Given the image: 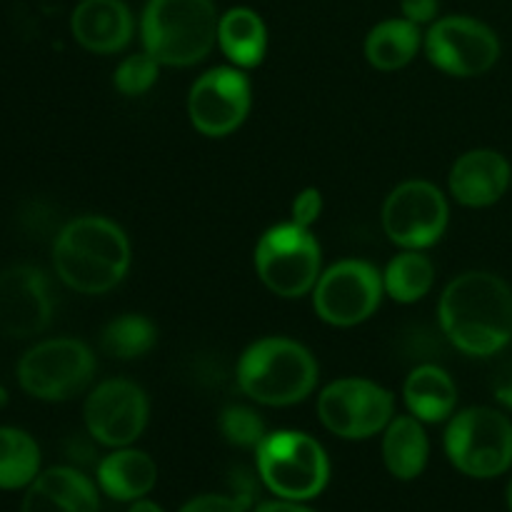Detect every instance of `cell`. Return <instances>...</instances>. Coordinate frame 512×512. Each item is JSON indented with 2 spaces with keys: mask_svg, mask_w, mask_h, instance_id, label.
<instances>
[{
  "mask_svg": "<svg viewBox=\"0 0 512 512\" xmlns=\"http://www.w3.org/2000/svg\"><path fill=\"white\" fill-rule=\"evenodd\" d=\"M430 443L415 415H395L383 430L385 468L398 480H415L428 465Z\"/></svg>",
  "mask_w": 512,
  "mask_h": 512,
  "instance_id": "cell-21",
  "label": "cell"
},
{
  "mask_svg": "<svg viewBox=\"0 0 512 512\" xmlns=\"http://www.w3.org/2000/svg\"><path fill=\"white\" fill-rule=\"evenodd\" d=\"M318 415L325 430L343 440H368L395 418V398L368 378H340L323 388Z\"/></svg>",
  "mask_w": 512,
  "mask_h": 512,
  "instance_id": "cell-9",
  "label": "cell"
},
{
  "mask_svg": "<svg viewBox=\"0 0 512 512\" xmlns=\"http://www.w3.org/2000/svg\"><path fill=\"white\" fill-rule=\"evenodd\" d=\"M440 330L470 358H490L512 343V288L488 270H468L445 285Z\"/></svg>",
  "mask_w": 512,
  "mask_h": 512,
  "instance_id": "cell-1",
  "label": "cell"
},
{
  "mask_svg": "<svg viewBox=\"0 0 512 512\" xmlns=\"http://www.w3.org/2000/svg\"><path fill=\"white\" fill-rule=\"evenodd\" d=\"M53 268L70 290L103 295L123 283L130 270V240L103 215H80L58 233Z\"/></svg>",
  "mask_w": 512,
  "mask_h": 512,
  "instance_id": "cell-2",
  "label": "cell"
},
{
  "mask_svg": "<svg viewBox=\"0 0 512 512\" xmlns=\"http://www.w3.org/2000/svg\"><path fill=\"white\" fill-rule=\"evenodd\" d=\"M383 273L368 260H340L320 273L313 288V308L335 328H353L373 318L383 300Z\"/></svg>",
  "mask_w": 512,
  "mask_h": 512,
  "instance_id": "cell-10",
  "label": "cell"
},
{
  "mask_svg": "<svg viewBox=\"0 0 512 512\" xmlns=\"http://www.w3.org/2000/svg\"><path fill=\"white\" fill-rule=\"evenodd\" d=\"M238 385L268 408L303 403L318 385V363L303 343L280 335L255 340L238 360Z\"/></svg>",
  "mask_w": 512,
  "mask_h": 512,
  "instance_id": "cell-3",
  "label": "cell"
},
{
  "mask_svg": "<svg viewBox=\"0 0 512 512\" xmlns=\"http://www.w3.org/2000/svg\"><path fill=\"white\" fill-rule=\"evenodd\" d=\"M508 508L512 512V480H510V485H508Z\"/></svg>",
  "mask_w": 512,
  "mask_h": 512,
  "instance_id": "cell-36",
  "label": "cell"
},
{
  "mask_svg": "<svg viewBox=\"0 0 512 512\" xmlns=\"http://www.w3.org/2000/svg\"><path fill=\"white\" fill-rule=\"evenodd\" d=\"M493 395L500 405L512 410V358L505 360L493 378Z\"/></svg>",
  "mask_w": 512,
  "mask_h": 512,
  "instance_id": "cell-32",
  "label": "cell"
},
{
  "mask_svg": "<svg viewBox=\"0 0 512 512\" xmlns=\"http://www.w3.org/2000/svg\"><path fill=\"white\" fill-rule=\"evenodd\" d=\"M160 73V63L143 50V53L128 55L123 63L115 68L113 73V85L118 88V93H123L125 98H135V95L148 93L155 85Z\"/></svg>",
  "mask_w": 512,
  "mask_h": 512,
  "instance_id": "cell-28",
  "label": "cell"
},
{
  "mask_svg": "<svg viewBox=\"0 0 512 512\" xmlns=\"http://www.w3.org/2000/svg\"><path fill=\"white\" fill-rule=\"evenodd\" d=\"M218 10L213 0H148L140 20L143 48L170 68H188L218 43Z\"/></svg>",
  "mask_w": 512,
  "mask_h": 512,
  "instance_id": "cell-4",
  "label": "cell"
},
{
  "mask_svg": "<svg viewBox=\"0 0 512 512\" xmlns=\"http://www.w3.org/2000/svg\"><path fill=\"white\" fill-rule=\"evenodd\" d=\"M95 355L83 340L50 338L33 345L18 363V383L30 398L63 403L90 385Z\"/></svg>",
  "mask_w": 512,
  "mask_h": 512,
  "instance_id": "cell-8",
  "label": "cell"
},
{
  "mask_svg": "<svg viewBox=\"0 0 512 512\" xmlns=\"http://www.w3.org/2000/svg\"><path fill=\"white\" fill-rule=\"evenodd\" d=\"M323 255L313 230L298 223H280L265 230L255 245V270L265 288L285 300L313 293Z\"/></svg>",
  "mask_w": 512,
  "mask_h": 512,
  "instance_id": "cell-6",
  "label": "cell"
},
{
  "mask_svg": "<svg viewBox=\"0 0 512 512\" xmlns=\"http://www.w3.org/2000/svg\"><path fill=\"white\" fill-rule=\"evenodd\" d=\"M253 105V85L245 70L220 65L193 83L188 93V118L205 138H225L245 123Z\"/></svg>",
  "mask_w": 512,
  "mask_h": 512,
  "instance_id": "cell-13",
  "label": "cell"
},
{
  "mask_svg": "<svg viewBox=\"0 0 512 512\" xmlns=\"http://www.w3.org/2000/svg\"><path fill=\"white\" fill-rule=\"evenodd\" d=\"M423 35L420 25L405 18H390L375 25L365 38V58L375 70L393 73L405 68L418 55Z\"/></svg>",
  "mask_w": 512,
  "mask_h": 512,
  "instance_id": "cell-23",
  "label": "cell"
},
{
  "mask_svg": "<svg viewBox=\"0 0 512 512\" xmlns=\"http://www.w3.org/2000/svg\"><path fill=\"white\" fill-rule=\"evenodd\" d=\"M5 405H8V390L0 385V408H5Z\"/></svg>",
  "mask_w": 512,
  "mask_h": 512,
  "instance_id": "cell-35",
  "label": "cell"
},
{
  "mask_svg": "<svg viewBox=\"0 0 512 512\" xmlns=\"http://www.w3.org/2000/svg\"><path fill=\"white\" fill-rule=\"evenodd\" d=\"M510 188H512V183H510Z\"/></svg>",
  "mask_w": 512,
  "mask_h": 512,
  "instance_id": "cell-37",
  "label": "cell"
},
{
  "mask_svg": "<svg viewBox=\"0 0 512 512\" xmlns=\"http://www.w3.org/2000/svg\"><path fill=\"white\" fill-rule=\"evenodd\" d=\"M158 483V465L148 453L135 448H115L98 465V485L118 503L145 498Z\"/></svg>",
  "mask_w": 512,
  "mask_h": 512,
  "instance_id": "cell-19",
  "label": "cell"
},
{
  "mask_svg": "<svg viewBox=\"0 0 512 512\" xmlns=\"http://www.w3.org/2000/svg\"><path fill=\"white\" fill-rule=\"evenodd\" d=\"M320 213H323V193L318 188H305L295 195L293 208H290L293 223L303 225V228H313L318 223Z\"/></svg>",
  "mask_w": 512,
  "mask_h": 512,
  "instance_id": "cell-30",
  "label": "cell"
},
{
  "mask_svg": "<svg viewBox=\"0 0 512 512\" xmlns=\"http://www.w3.org/2000/svg\"><path fill=\"white\" fill-rule=\"evenodd\" d=\"M158 343V328L150 318L125 313L110 320L100 335V348L115 360H135L148 355Z\"/></svg>",
  "mask_w": 512,
  "mask_h": 512,
  "instance_id": "cell-26",
  "label": "cell"
},
{
  "mask_svg": "<svg viewBox=\"0 0 512 512\" xmlns=\"http://www.w3.org/2000/svg\"><path fill=\"white\" fill-rule=\"evenodd\" d=\"M445 455L468 478L490 480L512 468V420L475 405L453 415L445 430Z\"/></svg>",
  "mask_w": 512,
  "mask_h": 512,
  "instance_id": "cell-7",
  "label": "cell"
},
{
  "mask_svg": "<svg viewBox=\"0 0 512 512\" xmlns=\"http://www.w3.org/2000/svg\"><path fill=\"white\" fill-rule=\"evenodd\" d=\"M128 512H165L163 508H160L158 503H153V500H135L133 505H130Z\"/></svg>",
  "mask_w": 512,
  "mask_h": 512,
  "instance_id": "cell-34",
  "label": "cell"
},
{
  "mask_svg": "<svg viewBox=\"0 0 512 512\" xmlns=\"http://www.w3.org/2000/svg\"><path fill=\"white\" fill-rule=\"evenodd\" d=\"M218 45L230 65L250 70L263 63L268 50V30L263 18L250 8H230L220 15Z\"/></svg>",
  "mask_w": 512,
  "mask_h": 512,
  "instance_id": "cell-22",
  "label": "cell"
},
{
  "mask_svg": "<svg viewBox=\"0 0 512 512\" xmlns=\"http://www.w3.org/2000/svg\"><path fill=\"white\" fill-rule=\"evenodd\" d=\"M53 285L35 265L0 270V335L13 340L35 338L53 320Z\"/></svg>",
  "mask_w": 512,
  "mask_h": 512,
  "instance_id": "cell-15",
  "label": "cell"
},
{
  "mask_svg": "<svg viewBox=\"0 0 512 512\" xmlns=\"http://www.w3.org/2000/svg\"><path fill=\"white\" fill-rule=\"evenodd\" d=\"M400 10H403V18L415 25L433 23L440 10V0H403Z\"/></svg>",
  "mask_w": 512,
  "mask_h": 512,
  "instance_id": "cell-31",
  "label": "cell"
},
{
  "mask_svg": "<svg viewBox=\"0 0 512 512\" xmlns=\"http://www.w3.org/2000/svg\"><path fill=\"white\" fill-rule=\"evenodd\" d=\"M85 428L105 448H128L143 435L150 403L138 383L113 378L90 390L85 400Z\"/></svg>",
  "mask_w": 512,
  "mask_h": 512,
  "instance_id": "cell-14",
  "label": "cell"
},
{
  "mask_svg": "<svg viewBox=\"0 0 512 512\" xmlns=\"http://www.w3.org/2000/svg\"><path fill=\"white\" fill-rule=\"evenodd\" d=\"M255 460L263 485L280 500H313L330 480V460L323 445L300 430L268 433L255 448Z\"/></svg>",
  "mask_w": 512,
  "mask_h": 512,
  "instance_id": "cell-5",
  "label": "cell"
},
{
  "mask_svg": "<svg viewBox=\"0 0 512 512\" xmlns=\"http://www.w3.org/2000/svg\"><path fill=\"white\" fill-rule=\"evenodd\" d=\"M255 512H315L305 508L303 503H295V500H275V503H263Z\"/></svg>",
  "mask_w": 512,
  "mask_h": 512,
  "instance_id": "cell-33",
  "label": "cell"
},
{
  "mask_svg": "<svg viewBox=\"0 0 512 512\" xmlns=\"http://www.w3.org/2000/svg\"><path fill=\"white\" fill-rule=\"evenodd\" d=\"M70 30L85 50L110 55L133 40L135 20L123 0H80L70 15Z\"/></svg>",
  "mask_w": 512,
  "mask_h": 512,
  "instance_id": "cell-17",
  "label": "cell"
},
{
  "mask_svg": "<svg viewBox=\"0 0 512 512\" xmlns=\"http://www.w3.org/2000/svg\"><path fill=\"white\" fill-rule=\"evenodd\" d=\"M218 428L223 438L235 448H258L263 443L265 423L255 410L245 408V405H230L220 413Z\"/></svg>",
  "mask_w": 512,
  "mask_h": 512,
  "instance_id": "cell-27",
  "label": "cell"
},
{
  "mask_svg": "<svg viewBox=\"0 0 512 512\" xmlns=\"http://www.w3.org/2000/svg\"><path fill=\"white\" fill-rule=\"evenodd\" d=\"M435 285V265L423 250H403L388 263L383 273L385 295L395 303H418L433 290Z\"/></svg>",
  "mask_w": 512,
  "mask_h": 512,
  "instance_id": "cell-24",
  "label": "cell"
},
{
  "mask_svg": "<svg viewBox=\"0 0 512 512\" xmlns=\"http://www.w3.org/2000/svg\"><path fill=\"white\" fill-rule=\"evenodd\" d=\"M38 475V443L25 430L0 428V490L28 488Z\"/></svg>",
  "mask_w": 512,
  "mask_h": 512,
  "instance_id": "cell-25",
  "label": "cell"
},
{
  "mask_svg": "<svg viewBox=\"0 0 512 512\" xmlns=\"http://www.w3.org/2000/svg\"><path fill=\"white\" fill-rule=\"evenodd\" d=\"M512 165L490 148L468 150L453 163L448 175L450 195L465 208H490L510 190Z\"/></svg>",
  "mask_w": 512,
  "mask_h": 512,
  "instance_id": "cell-16",
  "label": "cell"
},
{
  "mask_svg": "<svg viewBox=\"0 0 512 512\" xmlns=\"http://www.w3.org/2000/svg\"><path fill=\"white\" fill-rule=\"evenodd\" d=\"M93 480L75 468H50L28 485L23 512H98Z\"/></svg>",
  "mask_w": 512,
  "mask_h": 512,
  "instance_id": "cell-18",
  "label": "cell"
},
{
  "mask_svg": "<svg viewBox=\"0 0 512 512\" xmlns=\"http://www.w3.org/2000/svg\"><path fill=\"white\" fill-rule=\"evenodd\" d=\"M405 405H408L410 415L420 420V423H443L455 415V405H458V388H455L453 378L448 370L440 365H418L413 373L408 375L403 388Z\"/></svg>",
  "mask_w": 512,
  "mask_h": 512,
  "instance_id": "cell-20",
  "label": "cell"
},
{
  "mask_svg": "<svg viewBox=\"0 0 512 512\" xmlns=\"http://www.w3.org/2000/svg\"><path fill=\"white\" fill-rule=\"evenodd\" d=\"M248 498L243 495H198V498L188 500L180 508V512H245L248 510Z\"/></svg>",
  "mask_w": 512,
  "mask_h": 512,
  "instance_id": "cell-29",
  "label": "cell"
},
{
  "mask_svg": "<svg viewBox=\"0 0 512 512\" xmlns=\"http://www.w3.org/2000/svg\"><path fill=\"white\" fill-rule=\"evenodd\" d=\"M428 60L453 78H475L498 63L500 40L490 25L470 15H450L425 35Z\"/></svg>",
  "mask_w": 512,
  "mask_h": 512,
  "instance_id": "cell-12",
  "label": "cell"
},
{
  "mask_svg": "<svg viewBox=\"0 0 512 512\" xmlns=\"http://www.w3.org/2000/svg\"><path fill=\"white\" fill-rule=\"evenodd\" d=\"M450 205L430 180H405L383 205V230L403 250H425L445 235Z\"/></svg>",
  "mask_w": 512,
  "mask_h": 512,
  "instance_id": "cell-11",
  "label": "cell"
}]
</instances>
